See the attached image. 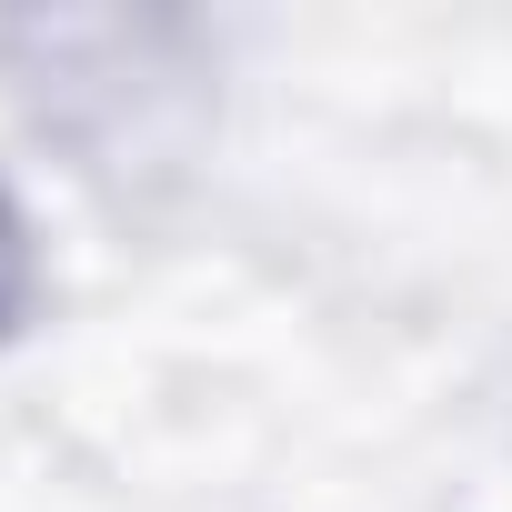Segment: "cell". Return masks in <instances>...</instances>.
<instances>
[{"instance_id":"cell-1","label":"cell","mask_w":512,"mask_h":512,"mask_svg":"<svg viewBox=\"0 0 512 512\" xmlns=\"http://www.w3.org/2000/svg\"><path fill=\"white\" fill-rule=\"evenodd\" d=\"M31 302H41V241H31L21 201L0 191V342H11V332L31 322Z\"/></svg>"}]
</instances>
